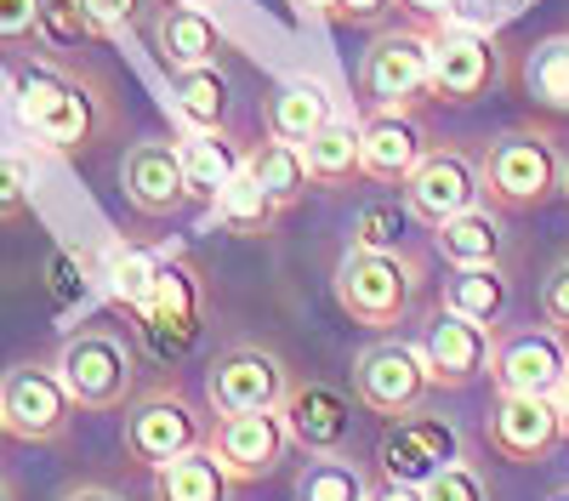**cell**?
I'll return each mask as SVG.
<instances>
[{
  "instance_id": "cell-1",
  "label": "cell",
  "mask_w": 569,
  "mask_h": 501,
  "mask_svg": "<svg viewBox=\"0 0 569 501\" xmlns=\"http://www.w3.org/2000/svg\"><path fill=\"white\" fill-rule=\"evenodd\" d=\"M12 98H18V120L23 131L34 137V143H46L52 154H80L98 143V98L63 69L52 63H23L18 69V86H12Z\"/></svg>"
},
{
  "instance_id": "cell-2",
  "label": "cell",
  "mask_w": 569,
  "mask_h": 501,
  "mask_svg": "<svg viewBox=\"0 0 569 501\" xmlns=\"http://www.w3.org/2000/svg\"><path fill=\"white\" fill-rule=\"evenodd\" d=\"M479 189L496 211H536L563 189V154L536 126L496 131L479 154Z\"/></svg>"
},
{
  "instance_id": "cell-3",
  "label": "cell",
  "mask_w": 569,
  "mask_h": 501,
  "mask_svg": "<svg viewBox=\"0 0 569 501\" xmlns=\"http://www.w3.org/2000/svg\"><path fill=\"white\" fill-rule=\"evenodd\" d=\"M58 377L63 388L74 393L80 410H91V417H109V410H126L131 393H137V359H131V342L114 331V325H80L63 337L58 348Z\"/></svg>"
},
{
  "instance_id": "cell-4",
  "label": "cell",
  "mask_w": 569,
  "mask_h": 501,
  "mask_svg": "<svg viewBox=\"0 0 569 501\" xmlns=\"http://www.w3.org/2000/svg\"><path fill=\"white\" fill-rule=\"evenodd\" d=\"M416 280L421 262L410 251H348V262L337 268V302L353 325L365 331H393L410 319L416 302Z\"/></svg>"
},
{
  "instance_id": "cell-5",
  "label": "cell",
  "mask_w": 569,
  "mask_h": 501,
  "mask_svg": "<svg viewBox=\"0 0 569 501\" xmlns=\"http://www.w3.org/2000/svg\"><path fill=\"white\" fill-rule=\"evenodd\" d=\"M439 29H382L359 58V98L370 109H410L433 80Z\"/></svg>"
},
{
  "instance_id": "cell-6",
  "label": "cell",
  "mask_w": 569,
  "mask_h": 501,
  "mask_svg": "<svg viewBox=\"0 0 569 501\" xmlns=\"http://www.w3.org/2000/svg\"><path fill=\"white\" fill-rule=\"evenodd\" d=\"M74 393L63 388L58 364H12L0 377V428L23 444H58L74 428Z\"/></svg>"
},
{
  "instance_id": "cell-7",
  "label": "cell",
  "mask_w": 569,
  "mask_h": 501,
  "mask_svg": "<svg viewBox=\"0 0 569 501\" xmlns=\"http://www.w3.org/2000/svg\"><path fill=\"white\" fill-rule=\"evenodd\" d=\"M194 444H206V422L177 382H154L126 404V450L142 468H166Z\"/></svg>"
},
{
  "instance_id": "cell-8",
  "label": "cell",
  "mask_w": 569,
  "mask_h": 501,
  "mask_svg": "<svg viewBox=\"0 0 569 501\" xmlns=\"http://www.w3.org/2000/svg\"><path fill=\"white\" fill-rule=\"evenodd\" d=\"M496 80H501V52H496L490 29L439 18L433 80H427V91H433L439 103H450V109H472V103H485L496 91Z\"/></svg>"
},
{
  "instance_id": "cell-9",
  "label": "cell",
  "mask_w": 569,
  "mask_h": 501,
  "mask_svg": "<svg viewBox=\"0 0 569 501\" xmlns=\"http://www.w3.org/2000/svg\"><path fill=\"white\" fill-rule=\"evenodd\" d=\"M200 319H206V285H200V268L188 257H160V273H154V297L149 308L137 313L142 337L160 359H182L200 337Z\"/></svg>"
},
{
  "instance_id": "cell-10",
  "label": "cell",
  "mask_w": 569,
  "mask_h": 501,
  "mask_svg": "<svg viewBox=\"0 0 569 501\" xmlns=\"http://www.w3.org/2000/svg\"><path fill=\"white\" fill-rule=\"evenodd\" d=\"M569 371V348H563V331L552 325H518V331H501L496 348H490V388L496 393H536V399H552L558 382Z\"/></svg>"
},
{
  "instance_id": "cell-11",
  "label": "cell",
  "mask_w": 569,
  "mask_h": 501,
  "mask_svg": "<svg viewBox=\"0 0 569 501\" xmlns=\"http://www.w3.org/2000/svg\"><path fill=\"white\" fill-rule=\"evenodd\" d=\"M456 455H461V433L445 417H433V410H410V417H393L382 444H376V473L421 490L439 468H450Z\"/></svg>"
},
{
  "instance_id": "cell-12",
  "label": "cell",
  "mask_w": 569,
  "mask_h": 501,
  "mask_svg": "<svg viewBox=\"0 0 569 501\" xmlns=\"http://www.w3.org/2000/svg\"><path fill=\"white\" fill-rule=\"evenodd\" d=\"M206 450L222 462L233 484H257V479H273V468L291 450V433H284L279 410H228V417L211 422Z\"/></svg>"
},
{
  "instance_id": "cell-13",
  "label": "cell",
  "mask_w": 569,
  "mask_h": 501,
  "mask_svg": "<svg viewBox=\"0 0 569 501\" xmlns=\"http://www.w3.org/2000/svg\"><path fill=\"white\" fill-rule=\"evenodd\" d=\"M427 388L433 382H427L421 348H410V342H376L353 359V393H359V404L370 410V417H382V422L421 410Z\"/></svg>"
},
{
  "instance_id": "cell-14",
  "label": "cell",
  "mask_w": 569,
  "mask_h": 501,
  "mask_svg": "<svg viewBox=\"0 0 569 501\" xmlns=\"http://www.w3.org/2000/svg\"><path fill=\"white\" fill-rule=\"evenodd\" d=\"M284 388H291V371L268 348H251V342L222 348L206 371V399L217 417H228V410H279Z\"/></svg>"
},
{
  "instance_id": "cell-15",
  "label": "cell",
  "mask_w": 569,
  "mask_h": 501,
  "mask_svg": "<svg viewBox=\"0 0 569 501\" xmlns=\"http://www.w3.org/2000/svg\"><path fill=\"white\" fill-rule=\"evenodd\" d=\"M120 189H126V206L137 217H177V211H188V206L200 200L194 182H188V171H182V149L177 143H160V137L126 149Z\"/></svg>"
},
{
  "instance_id": "cell-16",
  "label": "cell",
  "mask_w": 569,
  "mask_h": 501,
  "mask_svg": "<svg viewBox=\"0 0 569 501\" xmlns=\"http://www.w3.org/2000/svg\"><path fill=\"white\" fill-rule=\"evenodd\" d=\"M485 439L501 462L512 468H536L558 450L563 439V422H558V404L552 399H536V393H496L490 417H485Z\"/></svg>"
},
{
  "instance_id": "cell-17",
  "label": "cell",
  "mask_w": 569,
  "mask_h": 501,
  "mask_svg": "<svg viewBox=\"0 0 569 501\" xmlns=\"http://www.w3.org/2000/svg\"><path fill=\"white\" fill-rule=\"evenodd\" d=\"M416 348H421V364H427V382L461 393V388H472V382L490 371L496 337H490V325H472V319L439 308V313L421 325V342H416Z\"/></svg>"
},
{
  "instance_id": "cell-18",
  "label": "cell",
  "mask_w": 569,
  "mask_h": 501,
  "mask_svg": "<svg viewBox=\"0 0 569 501\" xmlns=\"http://www.w3.org/2000/svg\"><path fill=\"white\" fill-rule=\"evenodd\" d=\"M479 200H485V189H479V160H467L461 149H433V154L410 171V182H405V206H410V217L427 222V228H439V222L472 211Z\"/></svg>"
},
{
  "instance_id": "cell-19",
  "label": "cell",
  "mask_w": 569,
  "mask_h": 501,
  "mask_svg": "<svg viewBox=\"0 0 569 501\" xmlns=\"http://www.w3.org/2000/svg\"><path fill=\"white\" fill-rule=\"evenodd\" d=\"M359 131H365V177L382 182V189L410 182V171L433 154V131L410 109H370V120Z\"/></svg>"
},
{
  "instance_id": "cell-20",
  "label": "cell",
  "mask_w": 569,
  "mask_h": 501,
  "mask_svg": "<svg viewBox=\"0 0 569 501\" xmlns=\"http://www.w3.org/2000/svg\"><path fill=\"white\" fill-rule=\"evenodd\" d=\"M279 422H284V433H291L297 450L325 455V450H342L348 444L353 404L337 388H325V382H291V388H284V399H279Z\"/></svg>"
},
{
  "instance_id": "cell-21",
  "label": "cell",
  "mask_w": 569,
  "mask_h": 501,
  "mask_svg": "<svg viewBox=\"0 0 569 501\" xmlns=\"http://www.w3.org/2000/svg\"><path fill=\"white\" fill-rule=\"evenodd\" d=\"M302 160H308V177H313V189H353V182L365 177V131L359 120H342V114H330L308 143H302Z\"/></svg>"
},
{
  "instance_id": "cell-22",
  "label": "cell",
  "mask_w": 569,
  "mask_h": 501,
  "mask_svg": "<svg viewBox=\"0 0 569 501\" xmlns=\"http://www.w3.org/2000/svg\"><path fill=\"white\" fill-rule=\"evenodd\" d=\"M154 46L177 74V69H194V63H217L222 58V29H217L211 12L188 7V0H171V7L154 12Z\"/></svg>"
},
{
  "instance_id": "cell-23",
  "label": "cell",
  "mask_w": 569,
  "mask_h": 501,
  "mask_svg": "<svg viewBox=\"0 0 569 501\" xmlns=\"http://www.w3.org/2000/svg\"><path fill=\"white\" fill-rule=\"evenodd\" d=\"M330 114H337L330 109V91L313 80H291L262 98V126H268V137H284V143H308Z\"/></svg>"
},
{
  "instance_id": "cell-24",
  "label": "cell",
  "mask_w": 569,
  "mask_h": 501,
  "mask_svg": "<svg viewBox=\"0 0 569 501\" xmlns=\"http://www.w3.org/2000/svg\"><path fill=\"white\" fill-rule=\"evenodd\" d=\"M246 171L257 177V189L279 206V211H291L308 189H313V177H308V160H302V143H284V137H268V143H251L246 149Z\"/></svg>"
},
{
  "instance_id": "cell-25",
  "label": "cell",
  "mask_w": 569,
  "mask_h": 501,
  "mask_svg": "<svg viewBox=\"0 0 569 501\" xmlns=\"http://www.w3.org/2000/svg\"><path fill=\"white\" fill-rule=\"evenodd\" d=\"M501 217L496 211H485V206H472V211H461V217H450V222H439L433 228V246H439V257L450 262V268H485V262H501Z\"/></svg>"
},
{
  "instance_id": "cell-26",
  "label": "cell",
  "mask_w": 569,
  "mask_h": 501,
  "mask_svg": "<svg viewBox=\"0 0 569 501\" xmlns=\"http://www.w3.org/2000/svg\"><path fill=\"white\" fill-rule=\"evenodd\" d=\"M233 479L222 473V462L194 444V450H182L177 462L154 468V501H228Z\"/></svg>"
},
{
  "instance_id": "cell-27",
  "label": "cell",
  "mask_w": 569,
  "mask_h": 501,
  "mask_svg": "<svg viewBox=\"0 0 569 501\" xmlns=\"http://www.w3.org/2000/svg\"><path fill=\"white\" fill-rule=\"evenodd\" d=\"M439 308L472 319V325H496L501 308H507V273L496 262H485V268H450Z\"/></svg>"
},
{
  "instance_id": "cell-28",
  "label": "cell",
  "mask_w": 569,
  "mask_h": 501,
  "mask_svg": "<svg viewBox=\"0 0 569 501\" xmlns=\"http://www.w3.org/2000/svg\"><path fill=\"white\" fill-rule=\"evenodd\" d=\"M177 149H182V171H188V182H194L200 200H211L222 182H233V177L246 171V149L233 143L228 131H194Z\"/></svg>"
},
{
  "instance_id": "cell-29",
  "label": "cell",
  "mask_w": 569,
  "mask_h": 501,
  "mask_svg": "<svg viewBox=\"0 0 569 501\" xmlns=\"http://www.w3.org/2000/svg\"><path fill=\"white\" fill-rule=\"evenodd\" d=\"M228 80L217 63H194V69H177V114L188 131H222L228 126Z\"/></svg>"
},
{
  "instance_id": "cell-30",
  "label": "cell",
  "mask_w": 569,
  "mask_h": 501,
  "mask_svg": "<svg viewBox=\"0 0 569 501\" xmlns=\"http://www.w3.org/2000/svg\"><path fill=\"white\" fill-rule=\"evenodd\" d=\"M211 217H217V228H228V234L262 240L268 228L279 222V206L257 189V177H251V171H240L233 182H222V189L211 194Z\"/></svg>"
},
{
  "instance_id": "cell-31",
  "label": "cell",
  "mask_w": 569,
  "mask_h": 501,
  "mask_svg": "<svg viewBox=\"0 0 569 501\" xmlns=\"http://www.w3.org/2000/svg\"><path fill=\"white\" fill-rule=\"evenodd\" d=\"M525 98L547 114H569V34H547L525 58Z\"/></svg>"
},
{
  "instance_id": "cell-32",
  "label": "cell",
  "mask_w": 569,
  "mask_h": 501,
  "mask_svg": "<svg viewBox=\"0 0 569 501\" xmlns=\"http://www.w3.org/2000/svg\"><path fill=\"white\" fill-rule=\"evenodd\" d=\"M370 484H365V468L348 462L342 450H325L297 473V501H365Z\"/></svg>"
},
{
  "instance_id": "cell-33",
  "label": "cell",
  "mask_w": 569,
  "mask_h": 501,
  "mask_svg": "<svg viewBox=\"0 0 569 501\" xmlns=\"http://www.w3.org/2000/svg\"><path fill=\"white\" fill-rule=\"evenodd\" d=\"M154 273H160V257L154 251H137V246H114L109 251V297L137 319L142 308H149V297H154Z\"/></svg>"
},
{
  "instance_id": "cell-34",
  "label": "cell",
  "mask_w": 569,
  "mask_h": 501,
  "mask_svg": "<svg viewBox=\"0 0 569 501\" xmlns=\"http://www.w3.org/2000/svg\"><path fill=\"white\" fill-rule=\"evenodd\" d=\"M98 18H91L86 0H40V40L63 46V52H74V46L98 40Z\"/></svg>"
},
{
  "instance_id": "cell-35",
  "label": "cell",
  "mask_w": 569,
  "mask_h": 501,
  "mask_svg": "<svg viewBox=\"0 0 569 501\" xmlns=\"http://www.w3.org/2000/svg\"><path fill=\"white\" fill-rule=\"evenodd\" d=\"M405 234H410V206H370L353 217L359 251H405Z\"/></svg>"
},
{
  "instance_id": "cell-36",
  "label": "cell",
  "mask_w": 569,
  "mask_h": 501,
  "mask_svg": "<svg viewBox=\"0 0 569 501\" xmlns=\"http://www.w3.org/2000/svg\"><path fill=\"white\" fill-rule=\"evenodd\" d=\"M421 501H490V484L485 473L467 462V455H456L450 468H439L433 479L421 484Z\"/></svg>"
},
{
  "instance_id": "cell-37",
  "label": "cell",
  "mask_w": 569,
  "mask_h": 501,
  "mask_svg": "<svg viewBox=\"0 0 569 501\" xmlns=\"http://www.w3.org/2000/svg\"><path fill=\"white\" fill-rule=\"evenodd\" d=\"M29 189H34L29 160H23V154H12V149H0V222L29 217Z\"/></svg>"
},
{
  "instance_id": "cell-38",
  "label": "cell",
  "mask_w": 569,
  "mask_h": 501,
  "mask_svg": "<svg viewBox=\"0 0 569 501\" xmlns=\"http://www.w3.org/2000/svg\"><path fill=\"white\" fill-rule=\"evenodd\" d=\"M541 319H547L552 331L569 337V257L541 280Z\"/></svg>"
},
{
  "instance_id": "cell-39",
  "label": "cell",
  "mask_w": 569,
  "mask_h": 501,
  "mask_svg": "<svg viewBox=\"0 0 569 501\" xmlns=\"http://www.w3.org/2000/svg\"><path fill=\"white\" fill-rule=\"evenodd\" d=\"M40 34V0H0V46Z\"/></svg>"
},
{
  "instance_id": "cell-40",
  "label": "cell",
  "mask_w": 569,
  "mask_h": 501,
  "mask_svg": "<svg viewBox=\"0 0 569 501\" xmlns=\"http://www.w3.org/2000/svg\"><path fill=\"white\" fill-rule=\"evenodd\" d=\"M393 7H399V0H330V23H342V29H370V23H382Z\"/></svg>"
},
{
  "instance_id": "cell-41",
  "label": "cell",
  "mask_w": 569,
  "mask_h": 501,
  "mask_svg": "<svg viewBox=\"0 0 569 501\" xmlns=\"http://www.w3.org/2000/svg\"><path fill=\"white\" fill-rule=\"evenodd\" d=\"M86 7H91V18H98L103 34H126V29L142 18V7H149V0H86Z\"/></svg>"
},
{
  "instance_id": "cell-42",
  "label": "cell",
  "mask_w": 569,
  "mask_h": 501,
  "mask_svg": "<svg viewBox=\"0 0 569 501\" xmlns=\"http://www.w3.org/2000/svg\"><path fill=\"white\" fill-rule=\"evenodd\" d=\"M365 501H421V490H416V484H393V479H382V484H370Z\"/></svg>"
},
{
  "instance_id": "cell-43",
  "label": "cell",
  "mask_w": 569,
  "mask_h": 501,
  "mask_svg": "<svg viewBox=\"0 0 569 501\" xmlns=\"http://www.w3.org/2000/svg\"><path fill=\"white\" fill-rule=\"evenodd\" d=\"M58 501H126V495L109 490V484H74V490H63Z\"/></svg>"
},
{
  "instance_id": "cell-44",
  "label": "cell",
  "mask_w": 569,
  "mask_h": 501,
  "mask_svg": "<svg viewBox=\"0 0 569 501\" xmlns=\"http://www.w3.org/2000/svg\"><path fill=\"white\" fill-rule=\"evenodd\" d=\"M490 7V18H501V23H512V18H525L530 7H541V0H485Z\"/></svg>"
},
{
  "instance_id": "cell-45",
  "label": "cell",
  "mask_w": 569,
  "mask_h": 501,
  "mask_svg": "<svg viewBox=\"0 0 569 501\" xmlns=\"http://www.w3.org/2000/svg\"><path fill=\"white\" fill-rule=\"evenodd\" d=\"M405 7H416V12H427V18H456L461 0H405Z\"/></svg>"
},
{
  "instance_id": "cell-46",
  "label": "cell",
  "mask_w": 569,
  "mask_h": 501,
  "mask_svg": "<svg viewBox=\"0 0 569 501\" xmlns=\"http://www.w3.org/2000/svg\"><path fill=\"white\" fill-rule=\"evenodd\" d=\"M552 404H558V422H563V439H569V371H563V382H558Z\"/></svg>"
},
{
  "instance_id": "cell-47",
  "label": "cell",
  "mask_w": 569,
  "mask_h": 501,
  "mask_svg": "<svg viewBox=\"0 0 569 501\" xmlns=\"http://www.w3.org/2000/svg\"><path fill=\"white\" fill-rule=\"evenodd\" d=\"M297 7H302L308 18H330V0H297Z\"/></svg>"
},
{
  "instance_id": "cell-48",
  "label": "cell",
  "mask_w": 569,
  "mask_h": 501,
  "mask_svg": "<svg viewBox=\"0 0 569 501\" xmlns=\"http://www.w3.org/2000/svg\"><path fill=\"white\" fill-rule=\"evenodd\" d=\"M0 501H18V490H12L7 479H0Z\"/></svg>"
},
{
  "instance_id": "cell-49",
  "label": "cell",
  "mask_w": 569,
  "mask_h": 501,
  "mask_svg": "<svg viewBox=\"0 0 569 501\" xmlns=\"http://www.w3.org/2000/svg\"><path fill=\"white\" fill-rule=\"evenodd\" d=\"M558 194H563V200H569V160H563V189H558Z\"/></svg>"
},
{
  "instance_id": "cell-50",
  "label": "cell",
  "mask_w": 569,
  "mask_h": 501,
  "mask_svg": "<svg viewBox=\"0 0 569 501\" xmlns=\"http://www.w3.org/2000/svg\"><path fill=\"white\" fill-rule=\"evenodd\" d=\"M188 7H211V0H188Z\"/></svg>"
},
{
  "instance_id": "cell-51",
  "label": "cell",
  "mask_w": 569,
  "mask_h": 501,
  "mask_svg": "<svg viewBox=\"0 0 569 501\" xmlns=\"http://www.w3.org/2000/svg\"><path fill=\"white\" fill-rule=\"evenodd\" d=\"M552 501H569V490H563V495H552Z\"/></svg>"
},
{
  "instance_id": "cell-52",
  "label": "cell",
  "mask_w": 569,
  "mask_h": 501,
  "mask_svg": "<svg viewBox=\"0 0 569 501\" xmlns=\"http://www.w3.org/2000/svg\"><path fill=\"white\" fill-rule=\"evenodd\" d=\"M0 439H7V428H0Z\"/></svg>"
}]
</instances>
